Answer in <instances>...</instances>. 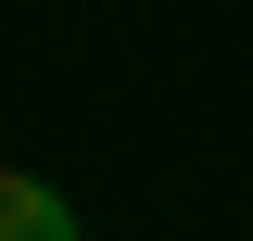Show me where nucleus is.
<instances>
[{
  "instance_id": "1",
  "label": "nucleus",
  "mask_w": 253,
  "mask_h": 241,
  "mask_svg": "<svg viewBox=\"0 0 253 241\" xmlns=\"http://www.w3.org/2000/svg\"><path fill=\"white\" fill-rule=\"evenodd\" d=\"M0 241H76V203L26 165H0Z\"/></svg>"
}]
</instances>
